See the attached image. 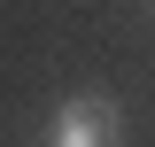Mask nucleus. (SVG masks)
Masks as SVG:
<instances>
[{"label":"nucleus","instance_id":"1","mask_svg":"<svg viewBox=\"0 0 155 147\" xmlns=\"http://www.w3.org/2000/svg\"><path fill=\"white\" fill-rule=\"evenodd\" d=\"M116 139H124V116L101 93H70L54 109V132H47V147H116Z\"/></svg>","mask_w":155,"mask_h":147}]
</instances>
